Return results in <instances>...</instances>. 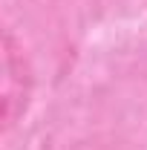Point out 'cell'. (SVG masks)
Wrapping results in <instances>:
<instances>
[{
	"label": "cell",
	"instance_id": "obj_1",
	"mask_svg": "<svg viewBox=\"0 0 147 150\" xmlns=\"http://www.w3.org/2000/svg\"><path fill=\"white\" fill-rule=\"evenodd\" d=\"M26 95H29V75L23 55L15 46V38L3 35V124L12 127L23 107H26Z\"/></svg>",
	"mask_w": 147,
	"mask_h": 150
}]
</instances>
